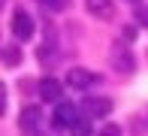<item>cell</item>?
<instances>
[{
    "mask_svg": "<svg viewBox=\"0 0 148 136\" xmlns=\"http://www.w3.org/2000/svg\"><path fill=\"white\" fill-rule=\"evenodd\" d=\"M109 64L115 67L118 73L130 76V73L136 70V58H133L130 45H127V43H112V49H109Z\"/></svg>",
    "mask_w": 148,
    "mask_h": 136,
    "instance_id": "cell-1",
    "label": "cell"
},
{
    "mask_svg": "<svg viewBox=\"0 0 148 136\" xmlns=\"http://www.w3.org/2000/svg\"><path fill=\"white\" fill-rule=\"evenodd\" d=\"M9 27H12V36H15L18 43H27L33 33H36V24H33L30 12H24V9H15V12H12Z\"/></svg>",
    "mask_w": 148,
    "mask_h": 136,
    "instance_id": "cell-2",
    "label": "cell"
},
{
    "mask_svg": "<svg viewBox=\"0 0 148 136\" xmlns=\"http://www.w3.org/2000/svg\"><path fill=\"white\" fill-rule=\"evenodd\" d=\"M79 118H82V115H79L76 103H70V100H66V103L60 100V103L55 106V115H51V121H55V127H58V130H73Z\"/></svg>",
    "mask_w": 148,
    "mask_h": 136,
    "instance_id": "cell-3",
    "label": "cell"
},
{
    "mask_svg": "<svg viewBox=\"0 0 148 136\" xmlns=\"http://www.w3.org/2000/svg\"><path fill=\"white\" fill-rule=\"evenodd\" d=\"M112 112V100L109 97H97V94H88V97L82 100V115H88V118H106V115Z\"/></svg>",
    "mask_w": 148,
    "mask_h": 136,
    "instance_id": "cell-4",
    "label": "cell"
},
{
    "mask_svg": "<svg viewBox=\"0 0 148 136\" xmlns=\"http://www.w3.org/2000/svg\"><path fill=\"white\" fill-rule=\"evenodd\" d=\"M100 76L91 70H82V67H73V70H66V88H73V91H88L91 85H97Z\"/></svg>",
    "mask_w": 148,
    "mask_h": 136,
    "instance_id": "cell-5",
    "label": "cell"
},
{
    "mask_svg": "<svg viewBox=\"0 0 148 136\" xmlns=\"http://www.w3.org/2000/svg\"><path fill=\"white\" fill-rule=\"evenodd\" d=\"M18 127L24 133H39L42 130V109L39 106H24L21 115H18Z\"/></svg>",
    "mask_w": 148,
    "mask_h": 136,
    "instance_id": "cell-6",
    "label": "cell"
},
{
    "mask_svg": "<svg viewBox=\"0 0 148 136\" xmlns=\"http://www.w3.org/2000/svg\"><path fill=\"white\" fill-rule=\"evenodd\" d=\"M85 9H88V15L100 18V21L115 18V3L112 0H85Z\"/></svg>",
    "mask_w": 148,
    "mask_h": 136,
    "instance_id": "cell-7",
    "label": "cell"
},
{
    "mask_svg": "<svg viewBox=\"0 0 148 136\" xmlns=\"http://www.w3.org/2000/svg\"><path fill=\"white\" fill-rule=\"evenodd\" d=\"M60 94H64V85H60L58 79H51V76L39 79V97H42L45 103H60Z\"/></svg>",
    "mask_w": 148,
    "mask_h": 136,
    "instance_id": "cell-8",
    "label": "cell"
},
{
    "mask_svg": "<svg viewBox=\"0 0 148 136\" xmlns=\"http://www.w3.org/2000/svg\"><path fill=\"white\" fill-rule=\"evenodd\" d=\"M36 60L45 67H51L58 60V39H55V30H49V36H45V43L36 49Z\"/></svg>",
    "mask_w": 148,
    "mask_h": 136,
    "instance_id": "cell-9",
    "label": "cell"
},
{
    "mask_svg": "<svg viewBox=\"0 0 148 136\" xmlns=\"http://www.w3.org/2000/svg\"><path fill=\"white\" fill-rule=\"evenodd\" d=\"M21 58H24V54H21L18 45H3V67H9V70H12V67L21 64Z\"/></svg>",
    "mask_w": 148,
    "mask_h": 136,
    "instance_id": "cell-10",
    "label": "cell"
},
{
    "mask_svg": "<svg viewBox=\"0 0 148 136\" xmlns=\"http://www.w3.org/2000/svg\"><path fill=\"white\" fill-rule=\"evenodd\" d=\"M70 136H91V118L88 115H82V118L76 121V127L70 130Z\"/></svg>",
    "mask_w": 148,
    "mask_h": 136,
    "instance_id": "cell-11",
    "label": "cell"
},
{
    "mask_svg": "<svg viewBox=\"0 0 148 136\" xmlns=\"http://www.w3.org/2000/svg\"><path fill=\"white\" fill-rule=\"evenodd\" d=\"M133 21H136L139 27H145V30H148V3H139L136 9H133Z\"/></svg>",
    "mask_w": 148,
    "mask_h": 136,
    "instance_id": "cell-12",
    "label": "cell"
},
{
    "mask_svg": "<svg viewBox=\"0 0 148 136\" xmlns=\"http://www.w3.org/2000/svg\"><path fill=\"white\" fill-rule=\"evenodd\" d=\"M39 6H42V9H49V12H60L66 6V0H36Z\"/></svg>",
    "mask_w": 148,
    "mask_h": 136,
    "instance_id": "cell-13",
    "label": "cell"
},
{
    "mask_svg": "<svg viewBox=\"0 0 148 136\" xmlns=\"http://www.w3.org/2000/svg\"><path fill=\"white\" fill-rule=\"evenodd\" d=\"M97 136H124V130H121L118 124H106V127H103V130H100Z\"/></svg>",
    "mask_w": 148,
    "mask_h": 136,
    "instance_id": "cell-14",
    "label": "cell"
},
{
    "mask_svg": "<svg viewBox=\"0 0 148 136\" xmlns=\"http://www.w3.org/2000/svg\"><path fill=\"white\" fill-rule=\"evenodd\" d=\"M24 136H45V133H42V130H39V133H24Z\"/></svg>",
    "mask_w": 148,
    "mask_h": 136,
    "instance_id": "cell-15",
    "label": "cell"
},
{
    "mask_svg": "<svg viewBox=\"0 0 148 136\" xmlns=\"http://www.w3.org/2000/svg\"><path fill=\"white\" fill-rule=\"evenodd\" d=\"M127 3H142V0H127Z\"/></svg>",
    "mask_w": 148,
    "mask_h": 136,
    "instance_id": "cell-16",
    "label": "cell"
}]
</instances>
